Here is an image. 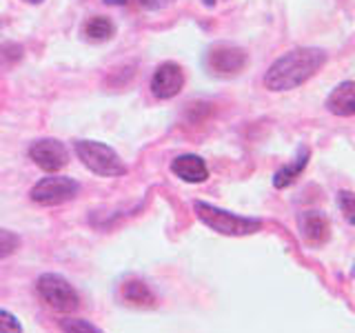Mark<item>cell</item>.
I'll list each match as a JSON object with an SVG mask.
<instances>
[{
    "mask_svg": "<svg viewBox=\"0 0 355 333\" xmlns=\"http://www.w3.org/2000/svg\"><path fill=\"white\" fill-rule=\"evenodd\" d=\"M327 109L333 116H340V118L355 116V83L347 80L333 89L327 98Z\"/></svg>",
    "mask_w": 355,
    "mask_h": 333,
    "instance_id": "obj_10",
    "label": "cell"
},
{
    "mask_svg": "<svg viewBox=\"0 0 355 333\" xmlns=\"http://www.w3.org/2000/svg\"><path fill=\"white\" fill-rule=\"evenodd\" d=\"M38 293L40 298L47 302L49 307H53L55 311H62V314H69V311L78 309V298L76 289L64 280V278L55 275V273H44L38 280Z\"/></svg>",
    "mask_w": 355,
    "mask_h": 333,
    "instance_id": "obj_4",
    "label": "cell"
},
{
    "mask_svg": "<svg viewBox=\"0 0 355 333\" xmlns=\"http://www.w3.org/2000/svg\"><path fill=\"white\" fill-rule=\"evenodd\" d=\"M114 31H116L114 22H111L109 18H105V16H92L83 27V33L94 42L109 40L111 36H114Z\"/></svg>",
    "mask_w": 355,
    "mask_h": 333,
    "instance_id": "obj_14",
    "label": "cell"
},
{
    "mask_svg": "<svg viewBox=\"0 0 355 333\" xmlns=\"http://www.w3.org/2000/svg\"><path fill=\"white\" fill-rule=\"evenodd\" d=\"M122 298H125L129 305H136V307H153L155 305L153 291L142 280H129L122 284Z\"/></svg>",
    "mask_w": 355,
    "mask_h": 333,
    "instance_id": "obj_13",
    "label": "cell"
},
{
    "mask_svg": "<svg viewBox=\"0 0 355 333\" xmlns=\"http://www.w3.org/2000/svg\"><path fill=\"white\" fill-rule=\"evenodd\" d=\"M244 65H247V53H244V49L236 47V44L220 42V44H214L207 53L209 71L218 76H233L242 71Z\"/></svg>",
    "mask_w": 355,
    "mask_h": 333,
    "instance_id": "obj_6",
    "label": "cell"
},
{
    "mask_svg": "<svg viewBox=\"0 0 355 333\" xmlns=\"http://www.w3.org/2000/svg\"><path fill=\"white\" fill-rule=\"evenodd\" d=\"M338 205H340L342 216L347 218L349 225L355 227V194H351V191H342V194L338 196Z\"/></svg>",
    "mask_w": 355,
    "mask_h": 333,
    "instance_id": "obj_16",
    "label": "cell"
},
{
    "mask_svg": "<svg viewBox=\"0 0 355 333\" xmlns=\"http://www.w3.org/2000/svg\"><path fill=\"white\" fill-rule=\"evenodd\" d=\"M306 162H309V149L304 147V149H300L297 158H295L291 164H284L282 169L275 173L273 185H275L277 189H284V187H288V185H293V182L297 180V178H300V173L304 171Z\"/></svg>",
    "mask_w": 355,
    "mask_h": 333,
    "instance_id": "obj_12",
    "label": "cell"
},
{
    "mask_svg": "<svg viewBox=\"0 0 355 333\" xmlns=\"http://www.w3.org/2000/svg\"><path fill=\"white\" fill-rule=\"evenodd\" d=\"M182 87H184V74L180 69V65L175 62H162L151 78V92L160 100L178 96Z\"/></svg>",
    "mask_w": 355,
    "mask_h": 333,
    "instance_id": "obj_8",
    "label": "cell"
},
{
    "mask_svg": "<svg viewBox=\"0 0 355 333\" xmlns=\"http://www.w3.org/2000/svg\"><path fill=\"white\" fill-rule=\"evenodd\" d=\"M300 233L311 247H322L331 238V225L322 211H304L300 216Z\"/></svg>",
    "mask_w": 355,
    "mask_h": 333,
    "instance_id": "obj_9",
    "label": "cell"
},
{
    "mask_svg": "<svg viewBox=\"0 0 355 333\" xmlns=\"http://www.w3.org/2000/svg\"><path fill=\"white\" fill-rule=\"evenodd\" d=\"M107 3H111V5H116V3L118 5H125V0H107Z\"/></svg>",
    "mask_w": 355,
    "mask_h": 333,
    "instance_id": "obj_20",
    "label": "cell"
},
{
    "mask_svg": "<svg viewBox=\"0 0 355 333\" xmlns=\"http://www.w3.org/2000/svg\"><path fill=\"white\" fill-rule=\"evenodd\" d=\"M27 3H31V5H38V3H42V0H27Z\"/></svg>",
    "mask_w": 355,
    "mask_h": 333,
    "instance_id": "obj_21",
    "label": "cell"
},
{
    "mask_svg": "<svg viewBox=\"0 0 355 333\" xmlns=\"http://www.w3.org/2000/svg\"><path fill=\"white\" fill-rule=\"evenodd\" d=\"M0 333H22V327L16 316L7 314L3 309H0Z\"/></svg>",
    "mask_w": 355,
    "mask_h": 333,
    "instance_id": "obj_18",
    "label": "cell"
},
{
    "mask_svg": "<svg viewBox=\"0 0 355 333\" xmlns=\"http://www.w3.org/2000/svg\"><path fill=\"white\" fill-rule=\"evenodd\" d=\"M76 153H78V158L83 160V164L89 166V169H92L94 173H98V176L116 178V176H125L127 173V166L122 164L120 155L105 142L78 140L76 142Z\"/></svg>",
    "mask_w": 355,
    "mask_h": 333,
    "instance_id": "obj_3",
    "label": "cell"
},
{
    "mask_svg": "<svg viewBox=\"0 0 355 333\" xmlns=\"http://www.w3.org/2000/svg\"><path fill=\"white\" fill-rule=\"evenodd\" d=\"M29 158L44 171H58L67 164V149L60 140H36L29 147Z\"/></svg>",
    "mask_w": 355,
    "mask_h": 333,
    "instance_id": "obj_7",
    "label": "cell"
},
{
    "mask_svg": "<svg viewBox=\"0 0 355 333\" xmlns=\"http://www.w3.org/2000/svg\"><path fill=\"white\" fill-rule=\"evenodd\" d=\"M171 3H173V0H140V5L144 9H162V7L171 5Z\"/></svg>",
    "mask_w": 355,
    "mask_h": 333,
    "instance_id": "obj_19",
    "label": "cell"
},
{
    "mask_svg": "<svg viewBox=\"0 0 355 333\" xmlns=\"http://www.w3.org/2000/svg\"><path fill=\"white\" fill-rule=\"evenodd\" d=\"M327 62V53L315 47H300L280 56L264 76V87L271 92H288L304 85Z\"/></svg>",
    "mask_w": 355,
    "mask_h": 333,
    "instance_id": "obj_1",
    "label": "cell"
},
{
    "mask_svg": "<svg viewBox=\"0 0 355 333\" xmlns=\"http://www.w3.org/2000/svg\"><path fill=\"white\" fill-rule=\"evenodd\" d=\"M20 244V238L16 233H11L7 229H0V258H5V255L14 253Z\"/></svg>",
    "mask_w": 355,
    "mask_h": 333,
    "instance_id": "obj_17",
    "label": "cell"
},
{
    "mask_svg": "<svg viewBox=\"0 0 355 333\" xmlns=\"http://www.w3.org/2000/svg\"><path fill=\"white\" fill-rule=\"evenodd\" d=\"M193 209H196L198 218L202 220L209 229H214L218 233H225V236H249V233H255V231L262 229L260 220L229 214V211L218 209V207L207 205V203H196Z\"/></svg>",
    "mask_w": 355,
    "mask_h": 333,
    "instance_id": "obj_2",
    "label": "cell"
},
{
    "mask_svg": "<svg viewBox=\"0 0 355 333\" xmlns=\"http://www.w3.org/2000/svg\"><path fill=\"white\" fill-rule=\"evenodd\" d=\"M60 327L64 333H103L98 327H94L92 322L87 320H78V318H69V320H62Z\"/></svg>",
    "mask_w": 355,
    "mask_h": 333,
    "instance_id": "obj_15",
    "label": "cell"
},
{
    "mask_svg": "<svg viewBox=\"0 0 355 333\" xmlns=\"http://www.w3.org/2000/svg\"><path fill=\"white\" fill-rule=\"evenodd\" d=\"M171 171L178 178H182L184 182H205L209 178V169H207L205 160L193 153L178 155V158L171 162Z\"/></svg>",
    "mask_w": 355,
    "mask_h": 333,
    "instance_id": "obj_11",
    "label": "cell"
},
{
    "mask_svg": "<svg viewBox=\"0 0 355 333\" xmlns=\"http://www.w3.org/2000/svg\"><path fill=\"white\" fill-rule=\"evenodd\" d=\"M214 3H218V0H205V5H214Z\"/></svg>",
    "mask_w": 355,
    "mask_h": 333,
    "instance_id": "obj_22",
    "label": "cell"
},
{
    "mask_svg": "<svg viewBox=\"0 0 355 333\" xmlns=\"http://www.w3.org/2000/svg\"><path fill=\"white\" fill-rule=\"evenodd\" d=\"M78 191H80V185L71 180V178L47 176L31 189V200L44 207H53V205H62L67 200H71Z\"/></svg>",
    "mask_w": 355,
    "mask_h": 333,
    "instance_id": "obj_5",
    "label": "cell"
}]
</instances>
